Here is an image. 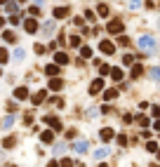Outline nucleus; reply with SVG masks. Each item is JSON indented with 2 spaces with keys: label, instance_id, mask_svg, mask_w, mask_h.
Segmentation results:
<instances>
[{
  "label": "nucleus",
  "instance_id": "412c9836",
  "mask_svg": "<svg viewBox=\"0 0 160 167\" xmlns=\"http://www.w3.org/2000/svg\"><path fill=\"white\" fill-rule=\"evenodd\" d=\"M45 99V92H38V94H33V104H40Z\"/></svg>",
  "mask_w": 160,
  "mask_h": 167
},
{
  "label": "nucleus",
  "instance_id": "4c0bfd02",
  "mask_svg": "<svg viewBox=\"0 0 160 167\" xmlns=\"http://www.w3.org/2000/svg\"><path fill=\"white\" fill-rule=\"evenodd\" d=\"M35 2H40V5H43V0H35Z\"/></svg>",
  "mask_w": 160,
  "mask_h": 167
},
{
  "label": "nucleus",
  "instance_id": "f3484780",
  "mask_svg": "<svg viewBox=\"0 0 160 167\" xmlns=\"http://www.w3.org/2000/svg\"><path fill=\"white\" fill-rule=\"evenodd\" d=\"M106 155H108V148H99V151H94L96 160H101V158H106Z\"/></svg>",
  "mask_w": 160,
  "mask_h": 167
},
{
  "label": "nucleus",
  "instance_id": "f8f14e48",
  "mask_svg": "<svg viewBox=\"0 0 160 167\" xmlns=\"http://www.w3.org/2000/svg\"><path fill=\"white\" fill-rule=\"evenodd\" d=\"M113 134H115V132H113V129H111V127H106V129H101V139H104V141H111V139H113Z\"/></svg>",
  "mask_w": 160,
  "mask_h": 167
},
{
  "label": "nucleus",
  "instance_id": "6ab92c4d",
  "mask_svg": "<svg viewBox=\"0 0 160 167\" xmlns=\"http://www.w3.org/2000/svg\"><path fill=\"white\" fill-rule=\"evenodd\" d=\"M111 76H113V80H123V71L113 68V71H111Z\"/></svg>",
  "mask_w": 160,
  "mask_h": 167
},
{
  "label": "nucleus",
  "instance_id": "bb28decb",
  "mask_svg": "<svg viewBox=\"0 0 160 167\" xmlns=\"http://www.w3.org/2000/svg\"><path fill=\"white\" fill-rule=\"evenodd\" d=\"M5 61H7V49L0 47V64H5Z\"/></svg>",
  "mask_w": 160,
  "mask_h": 167
},
{
  "label": "nucleus",
  "instance_id": "7ed1b4c3",
  "mask_svg": "<svg viewBox=\"0 0 160 167\" xmlns=\"http://www.w3.org/2000/svg\"><path fill=\"white\" fill-rule=\"evenodd\" d=\"M45 123H47L52 129H61V120L54 118V115H47V118H45Z\"/></svg>",
  "mask_w": 160,
  "mask_h": 167
},
{
  "label": "nucleus",
  "instance_id": "423d86ee",
  "mask_svg": "<svg viewBox=\"0 0 160 167\" xmlns=\"http://www.w3.org/2000/svg\"><path fill=\"white\" fill-rule=\"evenodd\" d=\"M101 52H104V54H113V52H115L113 43H108V40H101Z\"/></svg>",
  "mask_w": 160,
  "mask_h": 167
},
{
  "label": "nucleus",
  "instance_id": "ea45409f",
  "mask_svg": "<svg viewBox=\"0 0 160 167\" xmlns=\"http://www.w3.org/2000/svg\"><path fill=\"white\" fill-rule=\"evenodd\" d=\"M158 24H160V21H158Z\"/></svg>",
  "mask_w": 160,
  "mask_h": 167
},
{
  "label": "nucleus",
  "instance_id": "e433bc0d",
  "mask_svg": "<svg viewBox=\"0 0 160 167\" xmlns=\"http://www.w3.org/2000/svg\"><path fill=\"white\" fill-rule=\"evenodd\" d=\"M47 167H59V162H49V165Z\"/></svg>",
  "mask_w": 160,
  "mask_h": 167
},
{
  "label": "nucleus",
  "instance_id": "0eeeda50",
  "mask_svg": "<svg viewBox=\"0 0 160 167\" xmlns=\"http://www.w3.org/2000/svg\"><path fill=\"white\" fill-rule=\"evenodd\" d=\"M101 87H104V80H101V78H96V80L92 82L90 92H92V94H96V92H101Z\"/></svg>",
  "mask_w": 160,
  "mask_h": 167
},
{
  "label": "nucleus",
  "instance_id": "1a4fd4ad",
  "mask_svg": "<svg viewBox=\"0 0 160 167\" xmlns=\"http://www.w3.org/2000/svg\"><path fill=\"white\" fill-rule=\"evenodd\" d=\"M61 87H64V82L59 80V78H52V80H49V90H54V92H59V90H61Z\"/></svg>",
  "mask_w": 160,
  "mask_h": 167
},
{
  "label": "nucleus",
  "instance_id": "a878e982",
  "mask_svg": "<svg viewBox=\"0 0 160 167\" xmlns=\"http://www.w3.org/2000/svg\"><path fill=\"white\" fill-rule=\"evenodd\" d=\"M146 148H148L151 153H155V151H158V144H155V141H148V144H146Z\"/></svg>",
  "mask_w": 160,
  "mask_h": 167
},
{
  "label": "nucleus",
  "instance_id": "39448f33",
  "mask_svg": "<svg viewBox=\"0 0 160 167\" xmlns=\"http://www.w3.org/2000/svg\"><path fill=\"white\" fill-rule=\"evenodd\" d=\"M24 26H26V33H35L38 31V21H35V19H26Z\"/></svg>",
  "mask_w": 160,
  "mask_h": 167
},
{
  "label": "nucleus",
  "instance_id": "2f4dec72",
  "mask_svg": "<svg viewBox=\"0 0 160 167\" xmlns=\"http://www.w3.org/2000/svg\"><path fill=\"white\" fill-rule=\"evenodd\" d=\"M129 7H132V10H137V7H141V0H129Z\"/></svg>",
  "mask_w": 160,
  "mask_h": 167
},
{
  "label": "nucleus",
  "instance_id": "c756f323",
  "mask_svg": "<svg viewBox=\"0 0 160 167\" xmlns=\"http://www.w3.org/2000/svg\"><path fill=\"white\" fill-rule=\"evenodd\" d=\"M61 167H73V160H71V158H64V160H61Z\"/></svg>",
  "mask_w": 160,
  "mask_h": 167
},
{
  "label": "nucleus",
  "instance_id": "cd10ccee",
  "mask_svg": "<svg viewBox=\"0 0 160 167\" xmlns=\"http://www.w3.org/2000/svg\"><path fill=\"white\" fill-rule=\"evenodd\" d=\"M7 12H10V14H14V12H16V2H7Z\"/></svg>",
  "mask_w": 160,
  "mask_h": 167
},
{
  "label": "nucleus",
  "instance_id": "4468645a",
  "mask_svg": "<svg viewBox=\"0 0 160 167\" xmlns=\"http://www.w3.org/2000/svg\"><path fill=\"white\" fill-rule=\"evenodd\" d=\"M40 139H43L45 144H49V141L54 139V132H52V129H47V132H43V134H40Z\"/></svg>",
  "mask_w": 160,
  "mask_h": 167
},
{
  "label": "nucleus",
  "instance_id": "ddd939ff",
  "mask_svg": "<svg viewBox=\"0 0 160 167\" xmlns=\"http://www.w3.org/2000/svg\"><path fill=\"white\" fill-rule=\"evenodd\" d=\"M45 73H47V76H57V73H59V68H57V64H49V66H45Z\"/></svg>",
  "mask_w": 160,
  "mask_h": 167
},
{
  "label": "nucleus",
  "instance_id": "72a5a7b5",
  "mask_svg": "<svg viewBox=\"0 0 160 167\" xmlns=\"http://www.w3.org/2000/svg\"><path fill=\"white\" fill-rule=\"evenodd\" d=\"M71 45H73V47H78V45H80V38H78V35H73V38H71Z\"/></svg>",
  "mask_w": 160,
  "mask_h": 167
},
{
  "label": "nucleus",
  "instance_id": "4be33fe9",
  "mask_svg": "<svg viewBox=\"0 0 160 167\" xmlns=\"http://www.w3.org/2000/svg\"><path fill=\"white\" fill-rule=\"evenodd\" d=\"M137 123L141 125V127H148V118H146V115H139V118H137Z\"/></svg>",
  "mask_w": 160,
  "mask_h": 167
},
{
  "label": "nucleus",
  "instance_id": "20e7f679",
  "mask_svg": "<svg viewBox=\"0 0 160 167\" xmlns=\"http://www.w3.org/2000/svg\"><path fill=\"white\" fill-rule=\"evenodd\" d=\"M108 33H113V35H115V33H123V21H111L108 24Z\"/></svg>",
  "mask_w": 160,
  "mask_h": 167
},
{
  "label": "nucleus",
  "instance_id": "dca6fc26",
  "mask_svg": "<svg viewBox=\"0 0 160 167\" xmlns=\"http://www.w3.org/2000/svg\"><path fill=\"white\" fill-rule=\"evenodd\" d=\"M12 123H14V115H5V120H2V129H10Z\"/></svg>",
  "mask_w": 160,
  "mask_h": 167
},
{
  "label": "nucleus",
  "instance_id": "c85d7f7f",
  "mask_svg": "<svg viewBox=\"0 0 160 167\" xmlns=\"http://www.w3.org/2000/svg\"><path fill=\"white\" fill-rule=\"evenodd\" d=\"M139 73H141V66H139V64H134V68H132V78H137Z\"/></svg>",
  "mask_w": 160,
  "mask_h": 167
},
{
  "label": "nucleus",
  "instance_id": "f257e3e1",
  "mask_svg": "<svg viewBox=\"0 0 160 167\" xmlns=\"http://www.w3.org/2000/svg\"><path fill=\"white\" fill-rule=\"evenodd\" d=\"M139 47L151 54L155 49V38H151V35H141V38H139Z\"/></svg>",
  "mask_w": 160,
  "mask_h": 167
},
{
  "label": "nucleus",
  "instance_id": "7c9ffc66",
  "mask_svg": "<svg viewBox=\"0 0 160 167\" xmlns=\"http://www.w3.org/2000/svg\"><path fill=\"white\" fill-rule=\"evenodd\" d=\"M99 14H101V16H108V7L106 5H99Z\"/></svg>",
  "mask_w": 160,
  "mask_h": 167
},
{
  "label": "nucleus",
  "instance_id": "9d476101",
  "mask_svg": "<svg viewBox=\"0 0 160 167\" xmlns=\"http://www.w3.org/2000/svg\"><path fill=\"white\" fill-rule=\"evenodd\" d=\"M54 61H57V64H66V61H68V54L66 52H57L54 54Z\"/></svg>",
  "mask_w": 160,
  "mask_h": 167
},
{
  "label": "nucleus",
  "instance_id": "b1692460",
  "mask_svg": "<svg viewBox=\"0 0 160 167\" xmlns=\"http://www.w3.org/2000/svg\"><path fill=\"white\" fill-rule=\"evenodd\" d=\"M24 57H26V52H24V49H16V52H14V59H16V61H21Z\"/></svg>",
  "mask_w": 160,
  "mask_h": 167
},
{
  "label": "nucleus",
  "instance_id": "473e14b6",
  "mask_svg": "<svg viewBox=\"0 0 160 167\" xmlns=\"http://www.w3.org/2000/svg\"><path fill=\"white\" fill-rule=\"evenodd\" d=\"M118 144H120V146H125V144H127V137H125V134H120V137H118Z\"/></svg>",
  "mask_w": 160,
  "mask_h": 167
},
{
  "label": "nucleus",
  "instance_id": "2eb2a0df",
  "mask_svg": "<svg viewBox=\"0 0 160 167\" xmlns=\"http://www.w3.org/2000/svg\"><path fill=\"white\" fill-rule=\"evenodd\" d=\"M73 148H75V153H85L87 151V141H78Z\"/></svg>",
  "mask_w": 160,
  "mask_h": 167
},
{
  "label": "nucleus",
  "instance_id": "5701e85b",
  "mask_svg": "<svg viewBox=\"0 0 160 167\" xmlns=\"http://www.w3.org/2000/svg\"><path fill=\"white\" fill-rule=\"evenodd\" d=\"M151 78H153V80H160V66L158 68H151Z\"/></svg>",
  "mask_w": 160,
  "mask_h": 167
},
{
  "label": "nucleus",
  "instance_id": "58836bf2",
  "mask_svg": "<svg viewBox=\"0 0 160 167\" xmlns=\"http://www.w3.org/2000/svg\"><path fill=\"white\" fill-rule=\"evenodd\" d=\"M158 158H160V151H158Z\"/></svg>",
  "mask_w": 160,
  "mask_h": 167
},
{
  "label": "nucleus",
  "instance_id": "9b49d317",
  "mask_svg": "<svg viewBox=\"0 0 160 167\" xmlns=\"http://www.w3.org/2000/svg\"><path fill=\"white\" fill-rule=\"evenodd\" d=\"M14 97L16 99H26L28 97V90H26V87H16V90H14Z\"/></svg>",
  "mask_w": 160,
  "mask_h": 167
},
{
  "label": "nucleus",
  "instance_id": "6e6552de",
  "mask_svg": "<svg viewBox=\"0 0 160 167\" xmlns=\"http://www.w3.org/2000/svg\"><path fill=\"white\" fill-rule=\"evenodd\" d=\"M64 16H68V7H57L54 10V19H64Z\"/></svg>",
  "mask_w": 160,
  "mask_h": 167
},
{
  "label": "nucleus",
  "instance_id": "c9c22d12",
  "mask_svg": "<svg viewBox=\"0 0 160 167\" xmlns=\"http://www.w3.org/2000/svg\"><path fill=\"white\" fill-rule=\"evenodd\" d=\"M153 127H155V129H160V120H155V123H153Z\"/></svg>",
  "mask_w": 160,
  "mask_h": 167
},
{
  "label": "nucleus",
  "instance_id": "aec40b11",
  "mask_svg": "<svg viewBox=\"0 0 160 167\" xmlns=\"http://www.w3.org/2000/svg\"><path fill=\"white\" fill-rule=\"evenodd\" d=\"M61 153H66V146H64V144L54 146V155H61Z\"/></svg>",
  "mask_w": 160,
  "mask_h": 167
},
{
  "label": "nucleus",
  "instance_id": "f704fd0d",
  "mask_svg": "<svg viewBox=\"0 0 160 167\" xmlns=\"http://www.w3.org/2000/svg\"><path fill=\"white\" fill-rule=\"evenodd\" d=\"M2 144H5V148H10V146H14V139H5Z\"/></svg>",
  "mask_w": 160,
  "mask_h": 167
},
{
  "label": "nucleus",
  "instance_id": "393cba45",
  "mask_svg": "<svg viewBox=\"0 0 160 167\" xmlns=\"http://www.w3.org/2000/svg\"><path fill=\"white\" fill-rule=\"evenodd\" d=\"M2 38H5L7 43H14V33H12V31H5V35H2Z\"/></svg>",
  "mask_w": 160,
  "mask_h": 167
},
{
  "label": "nucleus",
  "instance_id": "f03ea898",
  "mask_svg": "<svg viewBox=\"0 0 160 167\" xmlns=\"http://www.w3.org/2000/svg\"><path fill=\"white\" fill-rule=\"evenodd\" d=\"M43 35L45 38H52L54 35V21H45L43 24Z\"/></svg>",
  "mask_w": 160,
  "mask_h": 167
},
{
  "label": "nucleus",
  "instance_id": "a211bd4d",
  "mask_svg": "<svg viewBox=\"0 0 160 167\" xmlns=\"http://www.w3.org/2000/svg\"><path fill=\"white\" fill-rule=\"evenodd\" d=\"M80 57L90 59V57H92V47H80Z\"/></svg>",
  "mask_w": 160,
  "mask_h": 167
}]
</instances>
